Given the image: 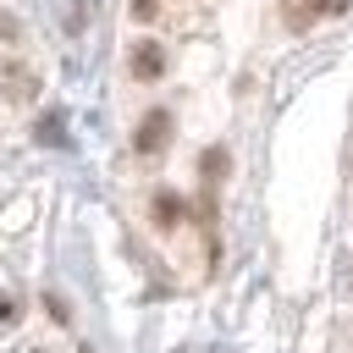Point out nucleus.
<instances>
[{"label":"nucleus","mask_w":353,"mask_h":353,"mask_svg":"<svg viewBox=\"0 0 353 353\" xmlns=\"http://www.w3.org/2000/svg\"><path fill=\"white\" fill-rule=\"evenodd\" d=\"M199 171H204V176L215 182V176L226 171V149H204V160H199Z\"/></svg>","instance_id":"obj_6"},{"label":"nucleus","mask_w":353,"mask_h":353,"mask_svg":"<svg viewBox=\"0 0 353 353\" xmlns=\"http://www.w3.org/2000/svg\"><path fill=\"white\" fill-rule=\"evenodd\" d=\"M160 72H165V50H160V44H138V50H132V77H138V83H154Z\"/></svg>","instance_id":"obj_2"},{"label":"nucleus","mask_w":353,"mask_h":353,"mask_svg":"<svg viewBox=\"0 0 353 353\" xmlns=\"http://www.w3.org/2000/svg\"><path fill=\"white\" fill-rule=\"evenodd\" d=\"M149 215H154V226H160V232H171V226L188 215V204H182L171 188H160V193H154V204H149Z\"/></svg>","instance_id":"obj_3"},{"label":"nucleus","mask_w":353,"mask_h":353,"mask_svg":"<svg viewBox=\"0 0 353 353\" xmlns=\"http://www.w3.org/2000/svg\"><path fill=\"white\" fill-rule=\"evenodd\" d=\"M11 320H17V303H11V298H0V325H11Z\"/></svg>","instance_id":"obj_10"},{"label":"nucleus","mask_w":353,"mask_h":353,"mask_svg":"<svg viewBox=\"0 0 353 353\" xmlns=\"http://www.w3.org/2000/svg\"><path fill=\"white\" fill-rule=\"evenodd\" d=\"M314 11H320V17H342V11H347V0H314Z\"/></svg>","instance_id":"obj_8"},{"label":"nucleus","mask_w":353,"mask_h":353,"mask_svg":"<svg viewBox=\"0 0 353 353\" xmlns=\"http://www.w3.org/2000/svg\"><path fill=\"white\" fill-rule=\"evenodd\" d=\"M132 17H138V22H149V17H154V0H132Z\"/></svg>","instance_id":"obj_9"},{"label":"nucleus","mask_w":353,"mask_h":353,"mask_svg":"<svg viewBox=\"0 0 353 353\" xmlns=\"http://www.w3.org/2000/svg\"><path fill=\"white\" fill-rule=\"evenodd\" d=\"M0 83H6V94H11V99H28V94L39 88V83H33V72H22V66H6V72H0Z\"/></svg>","instance_id":"obj_4"},{"label":"nucleus","mask_w":353,"mask_h":353,"mask_svg":"<svg viewBox=\"0 0 353 353\" xmlns=\"http://www.w3.org/2000/svg\"><path fill=\"white\" fill-rule=\"evenodd\" d=\"M39 143H61V116H44L39 121Z\"/></svg>","instance_id":"obj_7"},{"label":"nucleus","mask_w":353,"mask_h":353,"mask_svg":"<svg viewBox=\"0 0 353 353\" xmlns=\"http://www.w3.org/2000/svg\"><path fill=\"white\" fill-rule=\"evenodd\" d=\"M165 138H171V110H149L138 121V132H132V149L138 154H154V149H165Z\"/></svg>","instance_id":"obj_1"},{"label":"nucleus","mask_w":353,"mask_h":353,"mask_svg":"<svg viewBox=\"0 0 353 353\" xmlns=\"http://www.w3.org/2000/svg\"><path fill=\"white\" fill-rule=\"evenodd\" d=\"M281 11H287V22H292V28H309V22L320 17V11H314V0H281Z\"/></svg>","instance_id":"obj_5"}]
</instances>
